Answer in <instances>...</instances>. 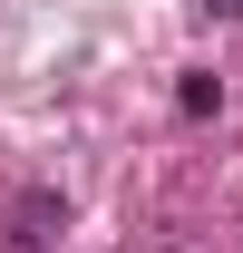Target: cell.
<instances>
[{
  "instance_id": "3",
  "label": "cell",
  "mask_w": 243,
  "mask_h": 253,
  "mask_svg": "<svg viewBox=\"0 0 243 253\" xmlns=\"http://www.w3.org/2000/svg\"><path fill=\"white\" fill-rule=\"evenodd\" d=\"M195 10H214V20H243V0H195Z\"/></svg>"
},
{
  "instance_id": "2",
  "label": "cell",
  "mask_w": 243,
  "mask_h": 253,
  "mask_svg": "<svg viewBox=\"0 0 243 253\" xmlns=\"http://www.w3.org/2000/svg\"><path fill=\"white\" fill-rule=\"evenodd\" d=\"M175 107H185V117H214V107H224V78H214V68H185Z\"/></svg>"
},
{
  "instance_id": "1",
  "label": "cell",
  "mask_w": 243,
  "mask_h": 253,
  "mask_svg": "<svg viewBox=\"0 0 243 253\" xmlns=\"http://www.w3.org/2000/svg\"><path fill=\"white\" fill-rule=\"evenodd\" d=\"M59 224H68V195H59V185L10 195V253H49V244H59Z\"/></svg>"
}]
</instances>
